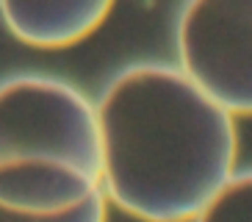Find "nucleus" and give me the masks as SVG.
Returning a JSON list of instances; mask_svg holds the SVG:
<instances>
[{
  "label": "nucleus",
  "instance_id": "1",
  "mask_svg": "<svg viewBox=\"0 0 252 222\" xmlns=\"http://www.w3.org/2000/svg\"><path fill=\"white\" fill-rule=\"evenodd\" d=\"M94 109L103 148L100 189L136 220L191 222L233 178V114L178 67H127Z\"/></svg>",
  "mask_w": 252,
  "mask_h": 222
},
{
  "label": "nucleus",
  "instance_id": "2",
  "mask_svg": "<svg viewBox=\"0 0 252 222\" xmlns=\"http://www.w3.org/2000/svg\"><path fill=\"white\" fill-rule=\"evenodd\" d=\"M97 109L47 75L0 83V206L61 214L103 192Z\"/></svg>",
  "mask_w": 252,
  "mask_h": 222
},
{
  "label": "nucleus",
  "instance_id": "3",
  "mask_svg": "<svg viewBox=\"0 0 252 222\" xmlns=\"http://www.w3.org/2000/svg\"><path fill=\"white\" fill-rule=\"evenodd\" d=\"M180 73L233 117H252V0H186Z\"/></svg>",
  "mask_w": 252,
  "mask_h": 222
},
{
  "label": "nucleus",
  "instance_id": "4",
  "mask_svg": "<svg viewBox=\"0 0 252 222\" xmlns=\"http://www.w3.org/2000/svg\"><path fill=\"white\" fill-rule=\"evenodd\" d=\"M117 0H0L11 37L39 50H61L89 39Z\"/></svg>",
  "mask_w": 252,
  "mask_h": 222
},
{
  "label": "nucleus",
  "instance_id": "5",
  "mask_svg": "<svg viewBox=\"0 0 252 222\" xmlns=\"http://www.w3.org/2000/svg\"><path fill=\"white\" fill-rule=\"evenodd\" d=\"M191 222H252V170L233 172Z\"/></svg>",
  "mask_w": 252,
  "mask_h": 222
},
{
  "label": "nucleus",
  "instance_id": "6",
  "mask_svg": "<svg viewBox=\"0 0 252 222\" xmlns=\"http://www.w3.org/2000/svg\"><path fill=\"white\" fill-rule=\"evenodd\" d=\"M105 214H108V200L103 192L92 194L86 203L61 214H23L0 206V222H105Z\"/></svg>",
  "mask_w": 252,
  "mask_h": 222
}]
</instances>
